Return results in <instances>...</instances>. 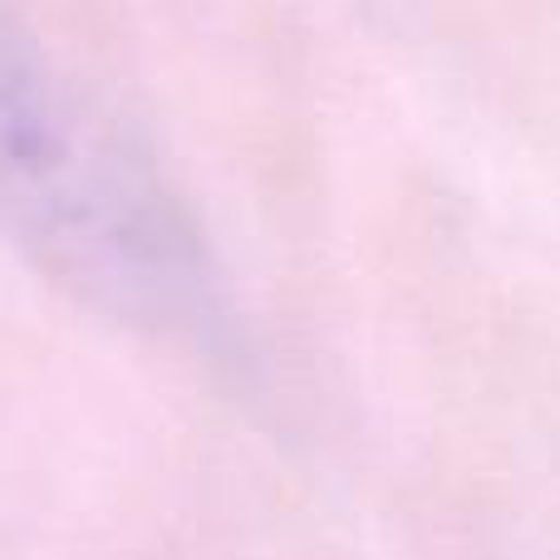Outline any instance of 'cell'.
<instances>
[{
  "label": "cell",
  "instance_id": "cell-1",
  "mask_svg": "<svg viewBox=\"0 0 560 560\" xmlns=\"http://www.w3.org/2000/svg\"><path fill=\"white\" fill-rule=\"evenodd\" d=\"M0 242L108 325L217 345L226 276L158 158L0 5Z\"/></svg>",
  "mask_w": 560,
  "mask_h": 560
}]
</instances>
